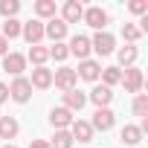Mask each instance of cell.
<instances>
[{
    "mask_svg": "<svg viewBox=\"0 0 148 148\" xmlns=\"http://www.w3.org/2000/svg\"><path fill=\"white\" fill-rule=\"evenodd\" d=\"M122 87H125V93H142V87H145V76H142V70L139 67H128V70H122V82H119Z\"/></svg>",
    "mask_w": 148,
    "mask_h": 148,
    "instance_id": "1",
    "label": "cell"
},
{
    "mask_svg": "<svg viewBox=\"0 0 148 148\" xmlns=\"http://www.w3.org/2000/svg\"><path fill=\"white\" fill-rule=\"evenodd\" d=\"M9 99H12V102H18V105H26V102L32 99V84H29V79H26V76L12 79V84H9Z\"/></svg>",
    "mask_w": 148,
    "mask_h": 148,
    "instance_id": "2",
    "label": "cell"
},
{
    "mask_svg": "<svg viewBox=\"0 0 148 148\" xmlns=\"http://www.w3.org/2000/svg\"><path fill=\"white\" fill-rule=\"evenodd\" d=\"M76 70L73 67H58V70H52V84L61 90V93H67V90H76Z\"/></svg>",
    "mask_w": 148,
    "mask_h": 148,
    "instance_id": "3",
    "label": "cell"
},
{
    "mask_svg": "<svg viewBox=\"0 0 148 148\" xmlns=\"http://www.w3.org/2000/svg\"><path fill=\"white\" fill-rule=\"evenodd\" d=\"M82 21H84L87 26H93L96 32H105V26H108L110 15H108L102 6H87V9H84V15H82Z\"/></svg>",
    "mask_w": 148,
    "mask_h": 148,
    "instance_id": "4",
    "label": "cell"
},
{
    "mask_svg": "<svg viewBox=\"0 0 148 148\" xmlns=\"http://www.w3.org/2000/svg\"><path fill=\"white\" fill-rule=\"evenodd\" d=\"M90 49L96 52V55H110L113 49H116V38L105 29V32H96L93 38H90Z\"/></svg>",
    "mask_w": 148,
    "mask_h": 148,
    "instance_id": "5",
    "label": "cell"
},
{
    "mask_svg": "<svg viewBox=\"0 0 148 148\" xmlns=\"http://www.w3.org/2000/svg\"><path fill=\"white\" fill-rule=\"evenodd\" d=\"M67 32H70V26H67L61 18H52V21H47V23H44V38H49L52 44H64Z\"/></svg>",
    "mask_w": 148,
    "mask_h": 148,
    "instance_id": "6",
    "label": "cell"
},
{
    "mask_svg": "<svg viewBox=\"0 0 148 148\" xmlns=\"http://www.w3.org/2000/svg\"><path fill=\"white\" fill-rule=\"evenodd\" d=\"M116 125V113L110 110V108H96V113H93V122H90V128L93 131H110Z\"/></svg>",
    "mask_w": 148,
    "mask_h": 148,
    "instance_id": "7",
    "label": "cell"
},
{
    "mask_svg": "<svg viewBox=\"0 0 148 148\" xmlns=\"http://www.w3.org/2000/svg\"><path fill=\"white\" fill-rule=\"evenodd\" d=\"M67 49H70V55H76L79 61H87L90 58V38L87 35H73L70 38V44H67Z\"/></svg>",
    "mask_w": 148,
    "mask_h": 148,
    "instance_id": "8",
    "label": "cell"
},
{
    "mask_svg": "<svg viewBox=\"0 0 148 148\" xmlns=\"http://www.w3.org/2000/svg\"><path fill=\"white\" fill-rule=\"evenodd\" d=\"M3 70L9 73L12 79L23 76V70H26V55H23V52H9V55H3Z\"/></svg>",
    "mask_w": 148,
    "mask_h": 148,
    "instance_id": "9",
    "label": "cell"
},
{
    "mask_svg": "<svg viewBox=\"0 0 148 148\" xmlns=\"http://www.w3.org/2000/svg\"><path fill=\"white\" fill-rule=\"evenodd\" d=\"M21 38L29 44V47H38L44 41V23L41 21H26L23 29H21Z\"/></svg>",
    "mask_w": 148,
    "mask_h": 148,
    "instance_id": "10",
    "label": "cell"
},
{
    "mask_svg": "<svg viewBox=\"0 0 148 148\" xmlns=\"http://www.w3.org/2000/svg\"><path fill=\"white\" fill-rule=\"evenodd\" d=\"M99 76H102V64L99 61H93V58H87V61H79V70H76V79H84V82H99Z\"/></svg>",
    "mask_w": 148,
    "mask_h": 148,
    "instance_id": "11",
    "label": "cell"
},
{
    "mask_svg": "<svg viewBox=\"0 0 148 148\" xmlns=\"http://www.w3.org/2000/svg\"><path fill=\"white\" fill-rule=\"evenodd\" d=\"M70 131V136H73V142H93V136H96V131L90 128V122H84V119H73V125L67 128Z\"/></svg>",
    "mask_w": 148,
    "mask_h": 148,
    "instance_id": "12",
    "label": "cell"
},
{
    "mask_svg": "<svg viewBox=\"0 0 148 148\" xmlns=\"http://www.w3.org/2000/svg\"><path fill=\"white\" fill-rule=\"evenodd\" d=\"M32 12H35V21H41V23L58 18V6H55V0H35Z\"/></svg>",
    "mask_w": 148,
    "mask_h": 148,
    "instance_id": "13",
    "label": "cell"
},
{
    "mask_svg": "<svg viewBox=\"0 0 148 148\" xmlns=\"http://www.w3.org/2000/svg\"><path fill=\"white\" fill-rule=\"evenodd\" d=\"M29 84H32V90H49L52 87V70L49 67H35L32 76H29Z\"/></svg>",
    "mask_w": 148,
    "mask_h": 148,
    "instance_id": "14",
    "label": "cell"
},
{
    "mask_svg": "<svg viewBox=\"0 0 148 148\" xmlns=\"http://www.w3.org/2000/svg\"><path fill=\"white\" fill-rule=\"evenodd\" d=\"M82 15H84V6L79 3V0H67V3L61 6V21H64L67 26H70V23H79Z\"/></svg>",
    "mask_w": 148,
    "mask_h": 148,
    "instance_id": "15",
    "label": "cell"
},
{
    "mask_svg": "<svg viewBox=\"0 0 148 148\" xmlns=\"http://www.w3.org/2000/svg\"><path fill=\"white\" fill-rule=\"evenodd\" d=\"M87 102H93L96 108H110V102H113V90L105 87V84H96V87L87 93Z\"/></svg>",
    "mask_w": 148,
    "mask_h": 148,
    "instance_id": "16",
    "label": "cell"
},
{
    "mask_svg": "<svg viewBox=\"0 0 148 148\" xmlns=\"http://www.w3.org/2000/svg\"><path fill=\"white\" fill-rule=\"evenodd\" d=\"M116 58H119V70L125 67H136V58H139V47H134V44H125V47H119L116 49Z\"/></svg>",
    "mask_w": 148,
    "mask_h": 148,
    "instance_id": "17",
    "label": "cell"
},
{
    "mask_svg": "<svg viewBox=\"0 0 148 148\" xmlns=\"http://www.w3.org/2000/svg\"><path fill=\"white\" fill-rule=\"evenodd\" d=\"M49 125H52L55 131H67V128L73 125V113H70L67 108H52V110H49Z\"/></svg>",
    "mask_w": 148,
    "mask_h": 148,
    "instance_id": "18",
    "label": "cell"
},
{
    "mask_svg": "<svg viewBox=\"0 0 148 148\" xmlns=\"http://www.w3.org/2000/svg\"><path fill=\"white\" fill-rule=\"evenodd\" d=\"M84 105H87V93H82V90H67V93H64V105H61V108H67L70 113H79Z\"/></svg>",
    "mask_w": 148,
    "mask_h": 148,
    "instance_id": "19",
    "label": "cell"
},
{
    "mask_svg": "<svg viewBox=\"0 0 148 148\" xmlns=\"http://www.w3.org/2000/svg\"><path fill=\"white\" fill-rule=\"evenodd\" d=\"M18 134H21V122H18L15 116H0V139L12 142Z\"/></svg>",
    "mask_w": 148,
    "mask_h": 148,
    "instance_id": "20",
    "label": "cell"
},
{
    "mask_svg": "<svg viewBox=\"0 0 148 148\" xmlns=\"http://www.w3.org/2000/svg\"><path fill=\"white\" fill-rule=\"evenodd\" d=\"M35 64V67H47V61H49V47H29V52H26V64Z\"/></svg>",
    "mask_w": 148,
    "mask_h": 148,
    "instance_id": "21",
    "label": "cell"
},
{
    "mask_svg": "<svg viewBox=\"0 0 148 148\" xmlns=\"http://www.w3.org/2000/svg\"><path fill=\"white\" fill-rule=\"evenodd\" d=\"M119 142H122V145H139V142H142L139 125H125V128L119 131Z\"/></svg>",
    "mask_w": 148,
    "mask_h": 148,
    "instance_id": "22",
    "label": "cell"
},
{
    "mask_svg": "<svg viewBox=\"0 0 148 148\" xmlns=\"http://www.w3.org/2000/svg\"><path fill=\"white\" fill-rule=\"evenodd\" d=\"M99 79H102V84H105V87H110V90H113V87L122 82V70H119V67H102V76H99Z\"/></svg>",
    "mask_w": 148,
    "mask_h": 148,
    "instance_id": "23",
    "label": "cell"
},
{
    "mask_svg": "<svg viewBox=\"0 0 148 148\" xmlns=\"http://www.w3.org/2000/svg\"><path fill=\"white\" fill-rule=\"evenodd\" d=\"M21 29H23V23L18 21V18H12V21H3V35L6 41H15V38H21Z\"/></svg>",
    "mask_w": 148,
    "mask_h": 148,
    "instance_id": "24",
    "label": "cell"
},
{
    "mask_svg": "<svg viewBox=\"0 0 148 148\" xmlns=\"http://www.w3.org/2000/svg\"><path fill=\"white\" fill-rule=\"evenodd\" d=\"M142 35H145V32H142L136 23H125V26H122V38H125V44H134V47H136V44L142 41Z\"/></svg>",
    "mask_w": 148,
    "mask_h": 148,
    "instance_id": "25",
    "label": "cell"
},
{
    "mask_svg": "<svg viewBox=\"0 0 148 148\" xmlns=\"http://www.w3.org/2000/svg\"><path fill=\"white\" fill-rule=\"evenodd\" d=\"M18 12H21V0H0V15H3V21H12Z\"/></svg>",
    "mask_w": 148,
    "mask_h": 148,
    "instance_id": "26",
    "label": "cell"
},
{
    "mask_svg": "<svg viewBox=\"0 0 148 148\" xmlns=\"http://www.w3.org/2000/svg\"><path fill=\"white\" fill-rule=\"evenodd\" d=\"M131 110H134V116H142V119H145V116H148V96H145V93H136Z\"/></svg>",
    "mask_w": 148,
    "mask_h": 148,
    "instance_id": "27",
    "label": "cell"
},
{
    "mask_svg": "<svg viewBox=\"0 0 148 148\" xmlns=\"http://www.w3.org/2000/svg\"><path fill=\"white\" fill-rule=\"evenodd\" d=\"M49 148H73V136H70V131H55V136L49 139Z\"/></svg>",
    "mask_w": 148,
    "mask_h": 148,
    "instance_id": "28",
    "label": "cell"
},
{
    "mask_svg": "<svg viewBox=\"0 0 148 148\" xmlns=\"http://www.w3.org/2000/svg\"><path fill=\"white\" fill-rule=\"evenodd\" d=\"M49 58H55V61H67V58H70L67 44H52V47H49Z\"/></svg>",
    "mask_w": 148,
    "mask_h": 148,
    "instance_id": "29",
    "label": "cell"
},
{
    "mask_svg": "<svg viewBox=\"0 0 148 148\" xmlns=\"http://www.w3.org/2000/svg\"><path fill=\"white\" fill-rule=\"evenodd\" d=\"M128 12L145 18V15H148V0H131V3H128Z\"/></svg>",
    "mask_w": 148,
    "mask_h": 148,
    "instance_id": "30",
    "label": "cell"
},
{
    "mask_svg": "<svg viewBox=\"0 0 148 148\" xmlns=\"http://www.w3.org/2000/svg\"><path fill=\"white\" fill-rule=\"evenodd\" d=\"M3 102H9V84L0 82V105H3Z\"/></svg>",
    "mask_w": 148,
    "mask_h": 148,
    "instance_id": "31",
    "label": "cell"
},
{
    "mask_svg": "<svg viewBox=\"0 0 148 148\" xmlns=\"http://www.w3.org/2000/svg\"><path fill=\"white\" fill-rule=\"evenodd\" d=\"M29 148H49V139H32Z\"/></svg>",
    "mask_w": 148,
    "mask_h": 148,
    "instance_id": "32",
    "label": "cell"
},
{
    "mask_svg": "<svg viewBox=\"0 0 148 148\" xmlns=\"http://www.w3.org/2000/svg\"><path fill=\"white\" fill-rule=\"evenodd\" d=\"M0 55H9V41L0 35Z\"/></svg>",
    "mask_w": 148,
    "mask_h": 148,
    "instance_id": "33",
    "label": "cell"
},
{
    "mask_svg": "<svg viewBox=\"0 0 148 148\" xmlns=\"http://www.w3.org/2000/svg\"><path fill=\"white\" fill-rule=\"evenodd\" d=\"M3 148H18V145H15V142H6V145H3Z\"/></svg>",
    "mask_w": 148,
    "mask_h": 148,
    "instance_id": "34",
    "label": "cell"
}]
</instances>
